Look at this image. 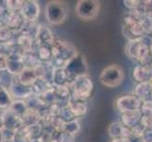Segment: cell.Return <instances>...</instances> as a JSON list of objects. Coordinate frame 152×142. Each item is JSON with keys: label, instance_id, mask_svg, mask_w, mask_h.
I'll list each match as a JSON object with an SVG mask.
<instances>
[{"label": "cell", "instance_id": "cell-4", "mask_svg": "<svg viewBox=\"0 0 152 142\" xmlns=\"http://www.w3.org/2000/svg\"><path fill=\"white\" fill-rule=\"evenodd\" d=\"M99 10H100V2L96 0H80L75 8L77 16L85 21L96 19Z\"/></svg>", "mask_w": 152, "mask_h": 142}, {"label": "cell", "instance_id": "cell-2", "mask_svg": "<svg viewBox=\"0 0 152 142\" xmlns=\"http://www.w3.org/2000/svg\"><path fill=\"white\" fill-rule=\"evenodd\" d=\"M62 68L64 69L71 85L77 78L88 75V65L85 57L80 52L73 56Z\"/></svg>", "mask_w": 152, "mask_h": 142}, {"label": "cell", "instance_id": "cell-27", "mask_svg": "<svg viewBox=\"0 0 152 142\" xmlns=\"http://www.w3.org/2000/svg\"><path fill=\"white\" fill-rule=\"evenodd\" d=\"M0 142H6V141H5V139H4V136L2 135L1 131H0Z\"/></svg>", "mask_w": 152, "mask_h": 142}, {"label": "cell", "instance_id": "cell-11", "mask_svg": "<svg viewBox=\"0 0 152 142\" xmlns=\"http://www.w3.org/2000/svg\"><path fill=\"white\" fill-rule=\"evenodd\" d=\"M108 132L110 136L113 139L117 138H125L127 139L129 136L132 135L130 130L124 126L121 122H113L110 125L108 129Z\"/></svg>", "mask_w": 152, "mask_h": 142}, {"label": "cell", "instance_id": "cell-15", "mask_svg": "<svg viewBox=\"0 0 152 142\" xmlns=\"http://www.w3.org/2000/svg\"><path fill=\"white\" fill-rule=\"evenodd\" d=\"M144 47L145 45L141 43L140 40H132L130 41L129 43H128L127 46H126V51H127V54L129 55L132 58H141L142 54L145 53L144 51Z\"/></svg>", "mask_w": 152, "mask_h": 142}, {"label": "cell", "instance_id": "cell-16", "mask_svg": "<svg viewBox=\"0 0 152 142\" xmlns=\"http://www.w3.org/2000/svg\"><path fill=\"white\" fill-rule=\"evenodd\" d=\"M9 110L12 111L14 115H16L17 117L22 118L23 116L27 113L28 108L27 103L25 102V99H14L12 105L10 106Z\"/></svg>", "mask_w": 152, "mask_h": 142}, {"label": "cell", "instance_id": "cell-21", "mask_svg": "<svg viewBox=\"0 0 152 142\" xmlns=\"http://www.w3.org/2000/svg\"><path fill=\"white\" fill-rule=\"evenodd\" d=\"M37 58L45 63H48V61H50L52 59L51 46H40L37 52Z\"/></svg>", "mask_w": 152, "mask_h": 142}, {"label": "cell", "instance_id": "cell-20", "mask_svg": "<svg viewBox=\"0 0 152 142\" xmlns=\"http://www.w3.org/2000/svg\"><path fill=\"white\" fill-rule=\"evenodd\" d=\"M133 76L135 80L140 82H146L150 78L149 72L145 67H140V66L134 68Z\"/></svg>", "mask_w": 152, "mask_h": 142}, {"label": "cell", "instance_id": "cell-26", "mask_svg": "<svg viewBox=\"0 0 152 142\" xmlns=\"http://www.w3.org/2000/svg\"><path fill=\"white\" fill-rule=\"evenodd\" d=\"M4 128V125H3V121H2V118L1 116H0V131H2Z\"/></svg>", "mask_w": 152, "mask_h": 142}, {"label": "cell", "instance_id": "cell-19", "mask_svg": "<svg viewBox=\"0 0 152 142\" xmlns=\"http://www.w3.org/2000/svg\"><path fill=\"white\" fill-rule=\"evenodd\" d=\"M61 131H64V132L69 134L71 135H75L80 131V123L78 121V119L77 118L72 119L70 121L64 123Z\"/></svg>", "mask_w": 152, "mask_h": 142}, {"label": "cell", "instance_id": "cell-22", "mask_svg": "<svg viewBox=\"0 0 152 142\" xmlns=\"http://www.w3.org/2000/svg\"><path fill=\"white\" fill-rule=\"evenodd\" d=\"M151 87L149 86V85L148 82H141L140 85L135 88V95H137V98H139L140 99L145 98L148 96V94L150 93Z\"/></svg>", "mask_w": 152, "mask_h": 142}, {"label": "cell", "instance_id": "cell-23", "mask_svg": "<svg viewBox=\"0 0 152 142\" xmlns=\"http://www.w3.org/2000/svg\"><path fill=\"white\" fill-rule=\"evenodd\" d=\"M12 29H10L8 26L6 25H2L0 27V41L2 43H6L8 42L10 37H12Z\"/></svg>", "mask_w": 152, "mask_h": 142}, {"label": "cell", "instance_id": "cell-25", "mask_svg": "<svg viewBox=\"0 0 152 142\" xmlns=\"http://www.w3.org/2000/svg\"><path fill=\"white\" fill-rule=\"evenodd\" d=\"M111 142H128V140L125 138H117V139H113Z\"/></svg>", "mask_w": 152, "mask_h": 142}, {"label": "cell", "instance_id": "cell-24", "mask_svg": "<svg viewBox=\"0 0 152 142\" xmlns=\"http://www.w3.org/2000/svg\"><path fill=\"white\" fill-rule=\"evenodd\" d=\"M8 65V56L0 53V71H6Z\"/></svg>", "mask_w": 152, "mask_h": 142}, {"label": "cell", "instance_id": "cell-6", "mask_svg": "<svg viewBox=\"0 0 152 142\" xmlns=\"http://www.w3.org/2000/svg\"><path fill=\"white\" fill-rule=\"evenodd\" d=\"M142 105V99H140L136 96H122L117 99L115 102V106L118 109L120 113H127L139 110Z\"/></svg>", "mask_w": 152, "mask_h": 142}, {"label": "cell", "instance_id": "cell-13", "mask_svg": "<svg viewBox=\"0 0 152 142\" xmlns=\"http://www.w3.org/2000/svg\"><path fill=\"white\" fill-rule=\"evenodd\" d=\"M37 79L38 76L37 73H36V70L34 68L28 66H25L22 72L17 76V81L22 83V85H25L27 86H31L37 81Z\"/></svg>", "mask_w": 152, "mask_h": 142}, {"label": "cell", "instance_id": "cell-5", "mask_svg": "<svg viewBox=\"0 0 152 142\" xmlns=\"http://www.w3.org/2000/svg\"><path fill=\"white\" fill-rule=\"evenodd\" d=\"M72 96L73 98L86 99L91 95L93 90V82L88 75L77 78L72 82Z\"/></svg>", "mask_w": 152, "mask_h": 142}, {"label": "cell", "instance_id": "cell-1", "mask_svg": "<svg viewBox=\"0 0 152 142\" xmlns=\"http://www.w3.org/2000/svg\"><path fill=\"white\" fill-rule=\"evenodd\" d=\"M45 16L50 25H60L66 20L68 16V7L65 2L49 1L45 8Z\"/></svg>", "mask_w": 152, "mask_h": 142}, {"label": "cell", "instance_id": "cell-9", "mask_svg": "<svg viewBox=\"0 0 152 142\" xmlns=\"http://www.w3.org/2000/svg\"><path fill=\"white\" fill-rule=\"evenodd\" d=\"M1 118H2V121H3V125L5 129L16 131L23 127L21 118L17 117L16 115H14L12 111H10L9 109L5 110L4 113L1 115Z\"/></svg>", "mask_w": 152, "mask_h": 142}, {"label": "cell", "instance_id": "cell-10", "mask_svg": "<svg viewBox=\"0 0 152 142\" xmlns=\"http://www.w3.org/2000/svg\"><path fill=\"white\" fill-rule=\"evenodd\" d=\"M36 41L39 44L40 46H51L53 42L55 41L54 36L52 34L51 30L48 28H45V26H39L37 31L35 34Z\"/></svg>", "mask_w": 152, "mask_h": 142}, {"label": "cell", "instance_id": "cell-3", "mask_svg": "<svg viewBox=\"0 0 152 142\" xmlns=\"http://www.w3.org/2000/svg\"><path fill=\"white\" fill-rule=\"evenodd\" d=\"M124 71L117 65H111L104 68L99 75V81L107 87H117L123 82Z\"/></svg>", "mask_w": 152, "mask_h": 142}, {"label": "cell", "instance_id": "cell-14", "mask_svg": "<svg viewBox=\"0 0 152 142\" xmlns=\"http://www.w3.org/2000/svg\"><path fill=\"white\" fill-rule=\"evenodd\" d=\"M142 118V112L140 110H136V111L127 112L122 114V121L121 123L126 126L129 129L133 128L134 126L138 124V122Z\"/></svg>", "mask_w": 152, "mask_h": 142}, {"label": "cell", "instance_id": "cell-7", "mask_svg": "<svg viewBox=\"0 0 152 142\" xmlns=\"http://www.w3.org/2000/svg\"><path fill=\"white\" fill-rule=\"evenodd\" d=\"M20 14L26 22L34 23L40 15L39 3L33 0L23 2L22 7L20 9Z\"/></svg>", "mask_w": 152, "mask_h": 142}, {"label": "cell", "instance_id": "cell-18", "mask_svg": "<svg viewBox=\"0 0 152 142\" xmlns=\"http://www.w3.org/2000/svg\"><path fill=\"white\" fill-rule=\"evenodd\" d=\"M17 43L19 46V49H22L24 53H29L32 50V46H33V42L32 38L30 36L22 34L19 36V38L17 40Z\"/></svg>", "mask_w": 152, "mask_h": 142}, {"label": "cell", "instance_id": "cell-8", "mask_svg": "<svg viewBox=\"0 0 152 142\" xmlns=\"http://www.w3.org/2000/svg\"><path fill=\"white\" fill-rule=\"evenodd\" d=\"M8 90L13 99H26L32 95L31 86L22 85L17 80L16 81L12 80V83L8 87Z\"/></svg>", "mask_w": 152, "mask_h": 142}, {"label": "cell", "instance_id": "cell-12", "mask_svg": "<svg viewBox=\"0 0 152 142\" xmlns=\"http://www.w3.org/2000/svg\"><path fill=\"white\" fill-rule=\"evenodd\" d=\"M86 99H80L70 97L69 101H68L67 106L70 108L73 115L75 116V118L81 117L87 111V104L85 102Z\"/></svg>", "mask_w": 152, "mask_h": 142}, {"label": "cell", "instance_id": "cell-17", "mask_svg": "<svg viewBox=\"0 0 152 142\" xmlns=\"http://www.w3.org/2000/svg\"><path fill=\"white\" fill-rule=\"evenodd\" d=\"M14 101L8 88L0 85V109L8 110Z\"/></svg>", "mask_w": 152, "mask_h": 142}]
</instances>
